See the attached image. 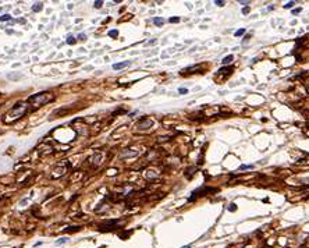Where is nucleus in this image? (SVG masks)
Segmentation results:
<instances>
[{"instance_id":"f257e3e1","label":"nucleus","mask_w":309,"mask_h":248,"mask_svg":"<svg viewBox=\"0 0 309 248\" xmlns=\"http://www.w3.org/2000/svg\"><path fill=\"white\" fill-rule=\"evenodd\" d=\"M28 110V103L27 102H18L15 106L11 107V110H9L4 114V119H3V121L7 124H10V123H14V121H17L18 119H21V117L25 116V113Z\"/></svg>"},{"instance_id":"f03ea898","label":"nucleus","mask_w":309,"mask_h":248,"mask_svg":"<svg viewBox=\"0 0 309 248\" xmlns=\"http://www.w3.org/2000/svg\"><path fill=\"white\" fill-rule=\"evenodd\" d=\"M53 99H54V95H52L50 92H40V93H36V95H32L28 99V102L32 103V107L38 109L40 106H43V105L52 102Z\"/></svg>"},{"instance_id":"7ed1b4c3","label":"nucleus","mask_w":309,"mask_h":248,"mask_svg":"<svg viewBox=\"0 0 309 248\" xmlns=\"http://www.w3.org/2000/svg\"><path fill=\"white\" fill-rule=\"evenodd\" d=\"M153 124V121L150 119H142L139 123H138V128L139 130H146V128H150Z\"/></svg>"},{"instance_id":"20e7f679","label":"nucleus","mask_w":309,"mask_h":248,"mask_svg":"<svg viewBox=\"0 0 309 248\" xmlns=\"http://www.w3.org/2000/svg\"><path fill=\"white\" fill-rule=\"evenodd\" d=\"M127 66H129V62H124V63L114 64V66H113V68H114V70H120V68H124V67H127Z\"/></svg>"},{"instance_id":"39448f33","label":"nucleus","mask_w":309,"mask_h":248,"mask_svg":"<svg viewBox=\"0 0 309 248\" xmlns=\"http://www.w3.org/2000/svg\"><path fill=\"white\" fill-rule=\"evenodd\" d=\"M233 60H234V56H233V55H230V56H226V57L221 60V63L226 66V64H230L231 62H233Z\"/></svg>"},{"instance_id":"423d86ee","label":"nucleus","mask_w":309,"mask_h":248,"mask_svg":"<svg viewBox=\"0 0 309 248\" xmlns=\"http://www.w3.org/2000/svg\"><path fill=\"white\" fill-rule=\"evenodd\" d=\"M42 3H36V4H34V6H32V10H34V11H40V10H42Z\"/></svg>"},{"instance_id":"0eeeda50","label":"nucleus","mask_w":309,"mask_h":248,"mask_svg":"<svg viewBox=\"0 0 309 248\" xmlns=\"http://www.w3.org/2000/svg\"><path fill=\"white\" fill-rule=\"evenodd\" d=\"M153 22L156 24V25H162V24L164 22V20H163V18H157V17H156V18H153Z\"/></svg>"},{"instance_id":"6e6552de","label":"nucleus","mask_w":309,"mask_h":248,"mask_svg":"<svg viewBox=\"0 0 309 248\" xmlns=\"http://www.w3.org/2000/svg\"><path fill=\"white\" fill-rule=\"evenodd\" d=\"M93 160H95V162H93V163H95V165H99V163H102V155H96L95 158H93Z\"/></svg>"},{"instance_id":"1a4fd4ad","label":"nucleus","mask_w":309,"mask_h":248,"mask_svg":"<svg viewBox=\"0 0 309 248\" xmlns=\"http://www.w3.org/2000/svg\"><path fill=\"white\" fill-rule=\"evenodd\" d=\"M9 20H11V15H10V14H4V15H2V17H0V21H9Z\"/></svg>"},{"instance_id":"9d476101","label":"nucleus","mask_w":309,"mask_h":248,"mask_svg":"<svg viewBox=\"0 0 309 248\" xmlns=\"http://www.w3.org/2000/svg\"><path fill=\"white\" fill-rule=\"evenodd\" d=\"M231 71H233L231 68H221V70H219V72H220V74H230Z\"/></svg>"},{"instance_id":"9b49d317","label":"nucleus","mask_w":309,"mask_h":248,"mask_svg":"<svg viewBox=\"0 0 309 248\" xmlns=\"http://www.w3.org/2000/svg\"><path fill=\"white\" fill-rule=\"evenodd\" d=\"M68 241V238H66V237H63V238H60V240H57V241H56V244H57V245H61V244H64V243H67Z\"/></svg>"},{"instance_id":"f8f14e48","label":"nucleus","mask_w":309,"mask_h":248,"mask_svg":"<svg viewBox=\"0 0 309 248\" xmlns=\"http://www.w3.org/2000/svg\"><path fill=\"white\" fill-rule=\"evenodd\" d=\"M67 43H68V45H74V43H75V39H74V36H71V35L68 36V38H67Z\"/></svg>"},{"instance_id":"ddd939ff","label":"nucleus","mask_w":309,"mask_h":248,"mask_svg":"<svg viewBox=\"0 0 309 248\" xmlns=\"http://www.w3.org/2000/svg\"><path fill=\"white\" fill-rule=\"evenodd\" d=\"M244 34H245V29H244V28H242V29H238V31H235V36H241V35H244Z\"/></svg>"},{"instance_id":"4468645a","label":"nucleus","mask_w":309,"mask_h":248,"mask_svg":"<svg viewBox=\"0 0 309 248\" xmlns=\"http://www.w3.org/2000/svg\"><path fill=\"white\" fill-rule=\"evenodd\" d=\"M109 35H110V36H113V38H116V36L119 35V31L113 29V31H110V32H109Z\"/></svg>"},{"instance_id":"2eb2a0df","label":"nucleus","mask_w":309,"mask_h":248,"mask_svg":"<svg viewBox=\"0 0 309 248\" xmlns=\"http://www.w3.org/2000/svg\"><path fill=\"white\" fill-rule=\"evenodd\" d=\"M169 21H170V22H180V18H178V17H171Z\"/></svg>"},{"instance_id":"dca6fc26","label":"nucleus","mask_w":309,"mask_h":248,"mask_svg":"<svg viewBox=\"0 0 309 248\" xmlns=\"http://www.w3.org/2000/svg\"><path fill=\"white\" fill-rule=\"evenodd\" d=\"M294 4H295V2H290V3H287V4L284 6V7H286V9H291V7L294 6Z\"/></svg>"},{"instance_id":"f3484780","label":"nucleus","mask_w":309,"mask_h":248,"mask_svg":"<svg viewBox=\"0 0 309 248\" xmlns=\"http://www.w3.org/2000/svg\"><path fill=\"white\" fill-rule=\"evenodd\" d=\"M214 4H216V6H223V4H224V2H221V0H216V2H214Z\"/></svg>"},{"instance_id":"a211bd4d","label":"nucleus","mask_w":309,"mask_h":248,"mask_svg":"<svg viewBox=\"0 0 309 248\" xmlns=\"http://www.w3.org/2000/svg\"><path fill=\"white\" fill-rule=\"evenodd\" d=\"M85 38H86V35H85V34H79V35H78V39H79V40H85Z\"/></svg>"},{"instance_id":"6ab92c4d","label":"nucleus","mask_w":309,"mask_h":248,"mask_svg":"<svg viewBox=\"0 0 309 248\" xmlns=\"http://www.w3.org/2000/svg\"><path fill=\"white\" fill-rule=\"evenodd\" d=\"M79 229H81V227H68L67 230H68V231H77V230H79Z\"/></svg>"},{"instance_id":"aec40b11","label":"nucleus","mask_w":309,"mask_h":248,"mask_svg":"<svg viewBox=\"0 0 309 248\" xmlns=\"http://www.w3.org/2000/svg\"><path fill=\"white\" fill-rule=\"evenodd\" d=\"M102 4H103L102 2H95V7H96V9H100V7H102Z\"/></svg>"},{"instance_id":"412c9836","label":"nucleus","mask_w":309,"mask_h":248,"mask_svg":"<svg viewBox=\"0 0 309 248\" xmlns=\"http://www.w3.org/2000/svg\"><path fill=\"white\" fill-rule=\"evenodd\" d=\"M178 92H180V93H187V92H188V89H185V88H180V89H178Z\"/></svg>"},{"instance_id":"4be33fe9","label":"nucleus","mask_w":309,"mask_h":248,"mask_svg":"<svg viewBox=\"0 0 309 248\" xmlns=\"http://www.w3.org/2000/svg\"><path fill=\"white\" fill-rule=\"evenodd\" d=\"M301 181H302V183H305V184H309V177H306V178H302Z\"/></svg>"},{"instance_id":"5701e85b","label":"nucleus","mask_w":309,"mask_h":248,"mask_svg":"<svg viewBox=\"0 0 309 248\" xmlns=\"http://www.w3.org/2000/svg\"><path fill=\"white\" fill-rule=\"evenodd\" d=\"M242 13H244V14H248V13H249V7H245V9L242 10Z\"/></svg>"},{"instance_id":"b1692460","label":"nucleus","mask_w":309,"mask_h":248,"mask_svg":"<svg viewBox=\"0 0 309 248\" xmlns=\"http://www.w3.org/2000/svg\"><path fill=\"white\" fill-rule=\"evenodd\" d=\"M228 209H230V210H233V212H234V210H235V209H237V208H235V205H234V204H231V205H230V208H228Z\"/></svg>"},{"instance_id":"393cba45","label":"nucleus","mask_w":309,"mask_h":248,"mask_svg":"<svg viewBox=\"0 0 309 248\" xmlns=\"http://www.w3.org/2000/svg\"><path fill=\"white\" fill-rule=\"evenodd\" d=\"M299 11H301V9H296V10H294V11H292V13H294V14H298Z\"/></svg>"},{"instance_id":"a878e982","label":"nucleus","mask_w":309,"mask_h":248,"mask_svg":"<svg viewBox=\"0 0 309 248\" xmlns=\"http://www.w3.org/2000/svg\"><path fill=\"white\" fill-rule=\"evenodd\" d=\"M306 82H308V85H309V78H308V81H306Z\"/></svg>"}]
</instances>
